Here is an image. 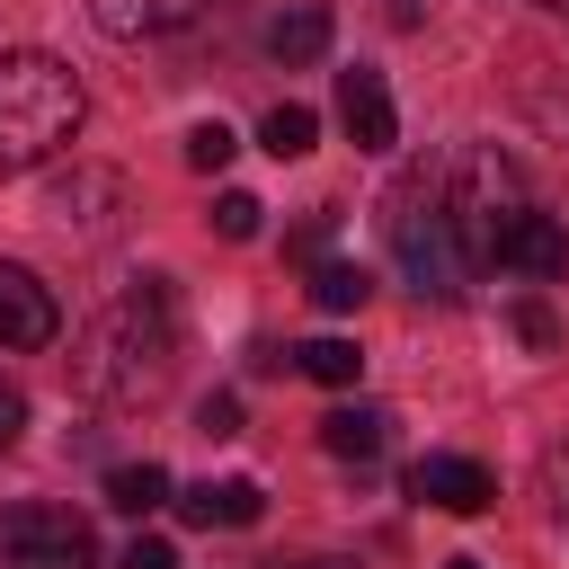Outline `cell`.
<instances>
[{
	"instance_id": "obj_1",
	"label": "cell",
	"mask_w": 569,
	"mask_h": 569,
	"mask_svg": "<svg viewBox=\"0 0 569 569\" xmlns=\"http://www.w3.org/2000/svg\"><path fill=\"white\" fill-rule=\"evenodd\" d=\"M178 373V302L160 276H133L89 329H80V356H71V382L107 409H142L160 400Z\"/></svg>"
},
{
	"instance_id": "obj_2",
	"label": "cell",
	"mask_w": 569,
	"mask_h": 569,
	"mask_svg": "<svg viewBox=\"0 0 569 569\" xmlns=\"http://www.w3.org/2000/svg\"><path fill=\"white\" fill-rule=\"evenodd\" d=\"M80 116H89V98H80L71 62H53V53H0V178L44 169L80 133Z\"/></svg>"
},
{
	"instance_id": "obj_3",
	"label": "cell",
	"mask_w": 569,
	"mask_h": 569,
	"mask_svg": "<svg viewBox=\"0 0 569 569\" xmlns=\"http://www.w3.org/2000/svg\"><path fill=\"white\" fill-rule=\"evenodd\" d=\"M436 196H445V222H453L462 267H498V258H507V240H516V231H525V213H533V187H525V169H516L498 142L453 151V160L436 169Z\"/></svg>"
},
{
	"instance_id": "obj_4",
	"label": "cell",
	"mask_w": 569,
	"mask_h": 569,
	"mask_svg": "<svg viewBox=\"0 0 569 569\" xmlns=\"http://www.w3.org/2000/svg\"><path fill=\"white\" fill-rule=\"evenodd\" d=\"M382 231H391V258L409 276L418 302H462L471 267L453 249V222H445V196H436V169H409L391 196H382Z\"/></svg>"
},
{
	"instance_id": "obj_5",
	"label": "cell",
	"mask_w": 569,
	"mask_h": 569,
	"mask_svg": "<svg viewBox=\"0 0 569 569\" xmlns=\"http://www.w3.org/2000/svg\"><path fill=\"white\" fill-rule=\"evenodd\" d=\"M0 569H98V533H89V516L27 498L0 516Z\"/></svg>"
},
{
	"instance_id": "obj_6",
	"label": "cell",
	"mask_w": 569,
	"mask_h": 569,
	"mask_svg": "<svg viewBox=\"0 0 569 569\" xmlns=\"http://www.w3.org/2000/svg\"><path fill=\"white\" fill-rule=\"evenodd\" d=\"M53 338H62L53 284H44L36 267H9V258H0V356H36V347H53Z\"/></svg>"
},
{
	"instance_id": "obj_7",
	"label": "cell",
	"mask_w": 569,
	"mask_h": 569,
	"mask_svg": "<svg viewBox=\"0 0 569 569\" xmlns=\"http://www.w3.org/2000/svg\"><path fill=\"white\" fill-rule=\"evenodd\" d=\"M409 498L418 507H445V516H480V507H498V480L471 453H418L409 462Z\"/></svg>"
},
{
	"instance_id": "obj_8",
	"label": "cell",
	"mask_w": 569,
	"mask_h": 569,
	"mask_svg": "<svg viewBox=\"0 0 569 569\" xmlns=\"http://www.w3.org/2000/svg\"><path fill=\"white\" fill-rule=\"evenodd\" d=\"M44 213L62 222V231H116V213H124V178L116 169H62L53 187H44Z\"/></svg>"
},
{
	"instance_id": "obj_9",
	"label": "cell",
	"mask_w": 569,
	"mask_h": 569,
	"mask_svg": "<svg viewBox=\"0 0 569 569\" xmlns=\"http://www.w3.org/2000/svg\"><path fill=\"white\" fill-rule=\"evenodd\" d=\"M338 124H347V142L356 151H391L400 142V107H391V89H382V71H338Z\"/></svg>"
},
{
	"instance_id": "obj_10",
	"label": "cell",
	"mask_w": 569,
	"mask_h": 569,
	"mask_svg": "<svg viewBox=\"0 0 569 569\" xmlns=\"http://www.w3.org/2000/svg\"><path fill=\"white\" fill-rule=\"evenodd\" d=\"M89 18L116 36V44H151V36H178L204 18V0H89Z\"/></svg>"
},
{
	"instance_id": "obj_11",
	"label": "cell",
	"mask_w": 569,
	"mask_h": 569,
	"mask_svg": "<svg viewBox=\"0 0 569 569\" xmlns=\"http://www.w3.org/2000/svg\"><path fill=\"white\" fill-rule=\"evenodd\" d=\"M329 27H338V18H329L320 0H293L284 18H267V53H276L284 71H302V62H320V53H329Z\"/></svg>"
},
{
	"instance_id": "obj_12",
	"label": "cell",
	"mask_w": 569,
	"mask_h": 569,
	"mask_svg": "<svg viewBox=\"0 0 569 569\" xmlns=\"http://www.w3.org/2000/svg\"><path fill=\"white\" fill-rule=\"evenodd\" d=\"M258 507H267L258 480H196V489L178 498L187 525H258Z\"/></svg>"
},
{
	"instance_id": "obj_13",
	"label": "cell",
	"mask_w": 569,
	"mask_h": 569,
	"mask_svg": "<svg viewBox=\"0 0 569 569\" xmlns=\"http://www.w3.org/2000/svg\"><path fill=\"white\" fill-rule=\"evenodd\" d=\"M498 267H516V276H542V284H551V276H569V231H560L551 213H525V231L507 240V258H498Z\"/></svg>"
},
{
	"instance_id": "obj_14",
	"label": "cell",
	"mask_w": 569,
	"mask_h": 569,
	"mask_svg": "<svg viewBox=\"0 0 569 569\" xmlns=\"http://www.w3.org/2000/svg\"><path fill=\"white\" fill-rule=\"evenodd\" d=\"M382 436H391V418H382V409H365V400L320 418V445H329L338 462H373V453H382Z\"/></svg>"
},
{
	"instance_id": "obj_15",
	"label": "cell",
	"mask_w": 569,
	"mask_h": 569,
	"mask_svg": "<svg viewBox=\"0 0 569 569\" xmlns=\"http://www.w3.org/2000/svg\"><path fill=\"white\" fill-rule=\"evenodd\" d=\"M365 293H373V276H365L356 258H320V267H311V302H320L329 320H338V311H365Z\"/></svg>"
},
{
	"instance_id": "obj_16",
	"label": "cell",
	"mask_w": 569,
	"mask_h": 569,
	"mask_svg": "<svg viewBox=\"0 0 569 569\" xmlns=\"http://www.w3.org/2000/svg\"><path fill=\"white\" fill-rule=\"evenodd\" d=\"M107 507H124V516L169 507V471H160V462H116V471H107Z\"/></svg>"
},
{
	"instance_id": "obj_17",
	"label": "cell",
	"mask_w": 569,
	"mask_h": 569,
	"mask_svg": "<svg viewBox=\"0 0 569 569\" xmlns=\"http://www.w3.org/2000/svg\"><path fill=\"white\" fill-rule=\"evenodd\" d=\"M258 142H267V151H276V160H302V151H311V142H320V116H311V107H293V98H284V107H267V124H258Z\"/></svg>"
},
{
	"instance_id": "obj_18",
	"label": "cell",
	"mask_w": 569,
	"mask_h": 569,
	"mask_svg": "<svg viewBox=\"0 0 569 569\" xmlns=\"http://www.w3.org/2000/svg\"><path fill=\"white\" fill-rule=\"evenodd\" d=\"M293 365H302L311 382H329V391H347V382L365 373V356H356V338H311V347H293Z\"/></svg>"
},
{
	"instance_id": "obj_19",
	"label": "cell",
	"mask_w": 569,
	"mask_h": 569,
	"mask_svg": "<svg viewBox=\"0 0 569 569\" xmlns=\"http://www.w3.org/2000/svg\"><path fill=\"white\" fill-rule=\"evenodd\" d=\"M231 151H240V142H231V124H222V116L187 124V169H204V178H213V169H231Z\"/></svg>"
},
{
	"instance_id": "obj_20",
	"label": "cell",
	"mask_w": 569,
	"mask_h": 569,
	"mask_svg": "<svg viewBox=\"0 0 569 569\" xmlns=\"http://www.w3.org/2000/svg\"><path fill=\"white\" fill-rule=\"evenodd\" d=\"M258 213H267V204H258L249 187H222V196H213V231H222V240H258Z\"/></svg>"
},
{
	"instance_id": "obj_21",
	"label": "cell",
	"mask_w": 569,
	"mask_h": 569,
	"mask_svg": "<svg viewBox=\"0 0 569 569\" xmlns=\"http://www.w3.org/2000/svg\"><path fill=\"white\" fill-rule=\"evenodd\" d=\"M516 338H525L533 356H551V347H560V311H551L542 293H525V302H516Z\"/></svg>"
},
{
	"instance_id": "obj_22",
	"label": "cell",
	"mask_w": 569,
	"mask_h": 569,
	"mask_svg": "<svg viewBox=\"0 0 569 569\" xmlns=\"http://www.w3.org/2000/svg\"><path fill=\"white\" fill-rule=\"evenodd\" d=\"M196 436H213V445H231V436H240V400H231V391H213V400H196Z\"/></svg>"
},
{
	"instance_id": "obj_23",
	"label": "cell",
	"mask_w": 569,
	"mask_h": 569,
	"mask_svg": "<svg viewBox=\"0 0 569 569\" xmlns=\"http://www.w3.org/2000/svg\"><path fill=\"white\" fill-rule=\"evenodd\" d=\"M116 569H187V560H178V542H160V533H133Z\"/></svg>"
},
{
	"instance_id": "obj_24",
	"label": "cell",
	"mask_w": 569,
	"mask_h": 569,
	"mask_svg": "<svg viewBox=\"0 0 569 569\" xmlns=\"http://www.w3.org/2000/svg\"><path fill=\"white\" fill-rule=\"evenodd\" d=\"M542 498H551V516L569 525V445H551V453H542Z\"/></svg>"
},
{
	"instance_id": "obj_25",
	"label": "cell",
	"mask_w": 569,
	"mask_h": 569,
	"mask_svg": "<svg viewBox=\"0 0 569 569\" xmlns=\"http://www.w3.org/2000/svg\"><path fill=\"white\" fill-rule=\"evenodd\" d=\"M18 436H27V391H18V382H0V453H9Z\"/></svg>"
},
{
	"instance_id": "obj_26",
	"label": "cell",
	"mask_w": 569,
	"mask_h": 569,
	"mask_svg": "<svg viewBox=\"0 0 569 569\" xmlns=\"http://www.w3.org/2000/svg\"><path fill=\"white\" fill-rule=\"evenodd\" d=\"M382 18H391V27H418L427 9H418V0H382Z\"/></svg>"
},
{
	"instance_id": "obj_27",
	"label": "cell",
	"mask_w": 569,
	"mask_h": 569,
	"mask_svg": "<svg viewBox=\"0 0 569 569\" xmlns=\"http://www.w3.org/2000/svg\"><path fill=\"white\" fill-rule=\"evenodd\" d=\"M533 9H560V18H569V0H533Z\"/></svg>"
},
{
	"instance_id": "obj_28",
	"label": "cell",
	"mask_w": 569,
	"mask_h": 569,
	"mask_svg": "<svg viewBox=\"0 0 569 569\" xmlns=\"http://www.w3.org/2000/svg\"><path fill=\"white\" fill-rule=\"evenodd\" d=\"M445 569H480V560H445Z\"/></svg>"
}]
</instances>
